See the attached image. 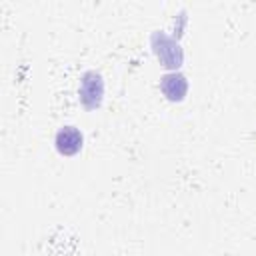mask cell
<instances>
[{"label":"cell","mask_w":256,"mask_h":256,"mask_svg":"<svg viewBox=\"0 0 256 256\" xmlns=\"http://www.w3.org/2000/svg\"><path fill=\"white\" fill-rule=\"evenodd\" d=\"M150 42H152L154 54L158 56V60L162 62V66L176 70V68L182 64V58H184L182 48H180V44H178L172 36H168L166 32L156 30V32L150 36Z\"/></svg>","instance_id":"obj_1"},{"label":"cell","mask_w":256,"mask_h":256,"mask_svg":"<svg viewBox=\"0 0 256 256\" xmlns=\"http://www.w3.org/2000/svg\"><path fill=\"white\" fill-rule=\"evenodd\" d=\"M78 96L80 102L86 110H96L102 104L104 98V80L100 76V72L96 70H88L82 74L80 78V86H78Z\"/></svg>","instance_id":"obj_2"},{"label":"cell","mask_w":256,"mask_h":256,"mask_svg":"<svg viewBox=\"0 0 256 256\" xmlns=\"http://www.w3.org/2000/svg\"><path fill=\"white\" fill-rule=\"evenodd\" d=\"M54 144H56V150L64 156H74L76 152H80L82 144H84V136L82 132L76 128V126H62L58 132H56V138H54Z\"/></svg>","instance_id":"obj_3"},{"label":"cell","mask_w":256,"mask_h":256,"mask_svg":"<svg viewBox=\"0 0 256 256\" xmlns=\"http://www.w3.org/2000/svg\"><path fill=\"white\" fill-rule=\"evenodd\" d=\"M160 90L162 94L170 100V102H180L184 100L186 92H188V80L182 72L174 70V72H166L160 78Z\"/></svg>","instance_id":"obj_4"}]
</instances>
